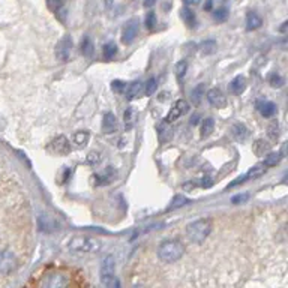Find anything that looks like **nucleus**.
Masks as SVG:
<instances>
[{
	"mask_svg": "<svg viewBox=\"0 0 288 288\" xmlns=\"http://www.w3.org/2000/svg\"><path fill=\"white\" fill-rule=\"evenodd\" d=\"M141 90H143V84L140 81H134L132 84H129L128 87H126V98L131 101V99H134V98H137L140 93H141Z\"/></svg>",
	"mask_w": 288,
	"mask_h": 288,
	"instance_id": "dca6fc26",
	"label": "nucleus"
},
{
	"mask_svg": "<svg viewBox=\"0 0 288 288\" xmlns=\"http://www.w3.org/2000/svg\"><path fill=\"white\" fill-rule=\"evenodd\" d=\"M138 33V24H137V20H131L128 21L124 26V30H122V42L129 45L132 44V41L135 39Z\"/></svg>",
	"mask_w": 288,
	"mask_h": 288,
	"instance_id": "9d476101",
	"label": "nucleus"
},
{
	"mask_svg": "<svg viewBox=\"0 0 288 288\" xmlns=\"http://www.w3.org/2000/svg\"><path fill=\"white\" fill-rule=\"evenodd\" d=\"M200 50L203 54H212L216 50V42L215 41H204L200 45Z\"/></svg>",
	"mask_w": 288,
	"mask_h": 288,
	"instance_id": "7c9ffc66",
	"label": "nucleus"
},
{
	"mask_svg": "<svg viewBox=\"0 0 288 288\" xmlns=\"http://www.w3.org/2000/svg\"><path fill=\"white\" fill-rule=\"evenodd\" d=\"M188 111H189V104H188L185 99H179V101L174 104V107L170 110V113H168V116H167L165 122H167V124H171V122L177 120L180 116L186 114Z\"/></svg>",
	"mask_w": 288,
	"mask_h": 288,
	"instance_id": "6e6552de",
	"label": "nucleus"
},
{
	"mask_svg": "<svg viewBox=\"0 0 288 288\" xmlns=\"http://www.w3.org/2000/svg\"><path fill=\"white\" fill-rule=\"evenodd\" d=\"M81 53L87 57H90L93 54V44L89 38H84V41L81 42Z\"/></svg>",
	"mask_w": 288,
	"mask_h": 288,
	"instance_id": "cd10ccee",
	"label": "nucleus"
},
{
	"mask_svg": "<svg viewBox=\"0 0 288 288\" xmlns=\"http://www.w3.org/2000/svg\"><path fill=\"white\" fill-rule=\"evenodd\" d=\"M257 108L260 110V113L264 117H272L276 113V105L270 101H258L257 102Z\"/></svg>",
	"mask_w": 288,
	"mask_h": 288,
	"instance_id": "9b49d317",
	"label": "nucleus"
},
{
	"mask_svg": "<svg viewBox=\"0 0 288 288\" xmlns=\"http://www.w3.org/2000/svg\"><path fill=\"white\" fill-rule=\"evenodd\" d=\"M233 135L236 137L237 141H245L248 137V129L243 125H234V126H233Z\"/></svg>",
	"mask_w": 288,
	"mask_h": 288,
	"instance_id": "a211bd4d",
	"label": "nucleus"
},
{
	"mask_svg": "<svg viewBox=\"0 0 288 288\" xmlns=\"http://www.w3.org/2000/svg\"><path fill=\"white\" fill-rule=\"evenodd\" d=\"M254 152H255V155L263 156L264 153H267V152H269V144H267V143H264L263 140H258V141L254 144Z\"/></svg>",
	"mask_w": 288,
	"mask_h": 288,
	"instance_id": "a878e982",
	"label": "nucleus"
},
{
	"mask_svg": "<svg viewBox=\"0 0 288 288\" xmlns=\"http://www.w3.org/2000/svg\"><path fill=\"white\" fill-rule=\"evenodd\" d=\"M213 129H215V122H213V119H212V117L204 119V122L201 125V137H203V138H207V137L213 132Z\"/></svg>",
	"mask_w": 288,
	"mask_h": 288,
	"instance_id": "4be33fe9",
	"label": "nucleus"
},
{
	"mask_svg": "<svg viewBox=\"0 0 288 288\" xmlns=\"http://www.w3.org/2000/svg\"><path fill=\"white\" fill-rule=\"evenodd\" d=\"M180 18L185 21V24H188L189 27H194L195 26V14L192 12V9L189 8H182L180 9Z\"/></svg>",
	"mask_w": 288,
	"mask_h": 288,
	"instance_id": "2eb2a0df",
	"label": "nucleus"
},
{
	"mask_svg": "<svg viewBox=\"0 0 288 288\" xmlns=\"http://www.w3.org/2000/svg\"><path fill=\"white\" fill-rule=\"evenodd\" d=\"M207 101H209L210 105H213L216 108H225V105H227V98L219 89L209 90L207 92Z\"/></svg>",
	"mask_w": 288,
	"mask_h": 288,
	"instance_id": "1a4fd4ad",
	"label": "nucleus"
},
{
	"mask_svg": "<svg viewBox=\"0 0 288 288\" xmlns=\"http://www.w3.org/2000/svg\"><path fill=\"white\" fill-rule=\"evenodd\" d=\"M188 203V198L186 197H183V195H176L174 198H173V201L170 203V206H168V212H171V210H174V209H179V207L185 206Z\"/></svg>",
	"mask_w": 288,
	"mask_h": 288,
	"instance_id": "b1692460",
	"label": "nucleus"
},
{
	"mask_svg": "<svg viewBox=\"0 0 288 288\" xmlns=\"http://www.w3.org/2000/svg\"><path fill=\"white\" fill-rule=\"evenodd\" d=\"M204 8H206V9H210V8H212V2H210V0H207V3Z\"/></svg>",
	"mask_w": 288,
	"mask_h": 288,
	"instance_id": "49530a36",
	"label": "nucleus"
},
{
	"mask_svg": "<svg viewBox=\"0 0 288 288\" xmlns=\"http://www.w3.org/2000/svg\"><path fill=\"white\" fill-rule=\"evenodd\" d=\"M213 17H215V20H216V21H225V20H227V17H228V11H227L225 8H219V9H216V11H215Z\"/></svg>",
	"mask_w": 288,
	"mask_h": 288,
	"instance_id": "72a5a7b5",
	"label": "nucleus"
},
{
	"mask_svg": "<svg viewBox=\"0 0 288 288\" xmlns=\"http://www.w3.org/2000/svg\"><path fill=\"white\" fill-rule=\"evenodd\" d=\"M155 26H156V15H155L153 12H149V14L146 15V27H147L149 30H153Z\"/></svg>",
	"mask_w": 288,
	"mask_h": 288,
	"instance_id": "f704fd0d",
	"label": "nucleus"
},
{
	"mask_svg": "<svg viewBox=\"0 0 288 288\" xmlns=\"http://www.w3.org/2000/svg\"><path fill=\"white\" fill-rule=\"evenodd\" d=\"M18 266L17 257L9 249H0V275H11Z\"/></svg>",
	"mask_w": 288,
	"mask_h": 288,
	"instance_id": "39448f33",
	"label": "nucleus"
},
{
	"mask_svg": "<svg viewBox=\"0 0 288 288\" xmlns=\"http://www.w3.org/2000/svg\"><path fill=\"white\" fill-rule=\"evenodd\" d=\"M246 180V176H243V177H239V179H236L231 185H230V188H233V186H236V185H239V183H243Z\"/></svg>",
	"mask_w": 288,
	"mask_h": 288,
	"instance_id": "79ce46f5",
	"label": "nucleus"
},
{
	"mask_svg": "<svg viewBox=\"0 0 288 288\" xmlns=\"http://www.w3.org/2000/svg\"><path fill=\"white\" fill-rule=\"evenodd\" d=\"M185 3H186L188 6H195V5L200 3V0H185Z\"/></svg>",
	"mask_w": 288,
	"mask_h": 288,
	"instance_id": "a18cd8bd",
	"label": "nucleus"
},
{
	"mask_svg": "<svg viewBox=\"0 0 288 288\" xmlns=\"http://www.w3.org/2000/svg\"><path fill=\"white\" fill-rule=\"evenodd\" d=\"M281 153L285 155V156H288V141L282 144V147H281Z\"/></svg>",
	"mask_w": 288,
	"mask_h": 288,
	"instance_id": "37998d69",
	"label": "nucleus"
},
{
	"mask_svg": "<svg viewBox=\"0 0 288 288\" xmlns=\"http://www.w3.org/2000/svg\"><path fill=\"white\" fill-rule=\"evenodd\" d=\"M102 248L101 240L98 239H92V237H72L68 242V249L72 252H86V254H93L98 252Z\"/></svg>",
	"mask_w": 288,
	"mask_h": 288,
	"instance_id": "7ed1b4c3",
	"label": "nucleus"
},
{
	"mask_svg": "<svg viewBox=\"0 0 288 288\" xmlns=\"http://www.w3.org/2000/svg\"><path fill=\"white\" fill-rule=\"evenodd\" d=\"M186 69H188V63L185 60H180L177 65H176V74L179 78H183L185 74H186Z\"/></svg>",
	"mask_w": 288,
	"mask_h": 288,
	"instance_id": "473e14b6",
	"label": "nucleus"
},
{
	"mask_svg": "<svg viewBox=\"0 0 288 288\" xmlns=\"http://www.w3.org/2000/svg\"><path fill=\"white\" fill-rule=\"evenodd\" d=\"M213 230V222L210 218H203V219H198L192 224H189L186 227V234H188V239L191 240V243L194 245H201L207 240V237L210 236Z\"/></svg>",
	"mask_w": 288,
	"mask_h": 288,
	"instance_id": "f257e3e1",
	"label": "nucleus"
},
{
	"mask_svg": "<svg viewBox=\"0 0 288 288\" xmlns=\"http://www.w3.org/2000/svg\"><path fill=\"white\" fill-rule=\"evenodd\" d=\"M102 53H104V57H105L107 60L113 59V57L116 56V53H117V47H116V44H114V42H108V44H105L104 48H102Z\"/></svg>",
	"mask_w": 288,
	"mask_h": 288,
	"instance_id": "aec40b11",
	"label": "nucleus"
},
{
	"mask_svg": "<svg viewBox=\"0 0 288 288\" xmlns=\"http://www.w3.org/2000/svg\"><path fill=\"white\" fill-rule=\"evenodd\" d=\"M156 3V0H144V6L146 8H152Z\"/></svg>",
	"mask_w": 288,
	"mask_h": 288,
	"instance_id": "c03bdc74",
	"label": "nucleus"
},
{
	"mask_svg": "<svg viewBox=\"0 0 288 288\" xmlns=\"http://www.w3.org/2000/svg\"><path fill=\"white\" fill-rule=\"evenodd\" d=\"M126 87H128V84L125 81H119V80L113 81V84H111V89H113L116 93H125V92H126Z\"/></svg>",
	"mask_w": 288,
	"mask_h": 288,
	"instance_id": "e433bc0d",
	"label": "nucleus"
},
{
	"mask_svg": "<svg viewBox=\"0 0 288 288\" xmlns=\"http://www.w3.org/2000/svg\"><path fill=\"white\" fill-rule=\"evenodd\" d=\"M284 83H285V80H284L279 74H272V75L269 77V84H270L272 87H275V89L282 87V86H284Z\"/></svg>",
	"mask_w": 288,
	"mask_h": 288,
	"instance_id": "bb28decb",
	"label": "nucleus"
},
{
	"mask_svg": "<svg viewBox=\"0 0 288 288\" xmlns=\"http://www.w3.org/2000/svg\"><path fill=\"white\" fill-rule=\"evenodd\" d=\"M47 5L53 12H60V8L63 6V0H47Z\"/></svg>",
	"mask_w": 288,
	"mask_h": 288,
	"instance_id": "c9c22d12",
	"label": "nucleus"
},
{
	"mask_svg": "<svg viewBox=\"0 0 288 288\" xmlns=\"http://www.w3.org/2000/svg\"><path fill=\"white\" fill-rule=\"evenodd\" d=\"M101 161H102V156H101L99 152H90V153L87 155V158H86V162L90 165L99 164Z\"/></svg>",
	"mask_w": 288,
	"mask_h": 288,
	"instance_id": "2f4dec72",
	"label": "nucleus"
},
{
	"mask_svg": "<svg viewBox=\"0 0 288 288\" xmlns=\"http://www.w3.org/2000/svg\"><path fill=\"white\" fill-rule=\"evenodd\" d=\"M101 282L105 287H120V282L114 276V258L107 257L101 264Z\"/></svg>",
	"mask_w": 288,
	"mask_h": 288,
	"instance_id": "20e7f679",
	"label": "nucleus"
},
{
	"mask_svg": "<svg viewBox=\"0 0 288 288\" xmlns=\"http://www.w3.org/2000/svg\"><path fill=\"white\" fill-rule=\"evenodd\" d=\"M245 87H246V80L243 78V77H236L231 84H230V90L234 93V95H240V93H243V90H245Z\"/></svg>",
	"mask_w": 288,
	"mask_h": 288,
	"instance_id": "f3484780",
	"label": "nucleus"
},
{
	"mask_svg": "<svg viewBox=\"0 0 288 288\" xmlns=\"http://www.w3.org/2000/svg\"><path fill=\"white\" fill-rule=\"evenodd\" d=\"M50 152L54 155H68L71 152V144L65 135L56 137L50 144Z\"/></svg>",
	"mask_w": 288,
	"mask_h": 288,
	"instance_id": "0eeeda50",
	"label": "nucleus"
},
{
	"mask_svg": "<svg viewBox=\"0 0 288 288\" xmlns=\"http://www.w3.org/2000/svg\"><path fill=\"white\" fill-rule=\"evenodd\" d=\"M248 198H249V195H248V194L236 195V197H233V198H231V203H233V204H243Z\"/></svg>",
	"mask_w": 288,
	"mask_h": 288,
	"instance_id": "4c0bfd02",
	"label": "nucleus"
},
{
	"mask_svg": "<svg viewBox=\"0 0 288 288\" xmlns=\"http://www.w3.org/2000/svg\"><path fill=\"white\" fill-rule=\"evenodd\" d=\"M263 24V20L260 15H257L255 12H249L246 17V29L248 30H257L260 29Z\"/></svg>",
	"mask_w": 288,
	"mask_h": 288,
	"instance_id": "4468645a",
	"label": "nucleus"
},
{
	"mask_svg": "<svg viewBox=\"0 0 288 288\" xmlns=\"http://www.w3.org/2000/svg\"><path fill=\"white\" fill-rule=\"evenodd\" d=\"M203 95H204V86L200 84V86H197V87L192 90V101H194V104H200Z\"/></svg>",
	"mask_w": 288,
	"mask_h": 288,
	"instance_id": "c85d7f7f",
	"label": "nucleus"
},
{
	"mask_svg": "<svg viewBox=\"0 0 288 288\" xmlns=\"http://www.w3.org/2000/svg\"><path fill=\"white\" fill-rule=\"evenodd\" d=\"M102 131L105 134H113L117 131V120H116V116L113 113H108L104 116V120H102Z\"/></svg>",
	"mask_w": 288,
	"mask_h": 288,
	"instance_id": "f8f14e48",
	"label": "nucleus"
},
{
	"mask_svg": "<svg viewBox=\"0 0 288 288\" xmlns=\"http://www.w3.org/2000/svg\"><path fill=\"white\" fill-rule=\"evenodd\" d=\"M264 171H266V165H255V167H252L246 173V179H257V177H260V176H263Z\"/></svg>",
	"mask_w": 288,
	"mask_h": 288,
	"instance_id": "412c9836",
	"label": "nucleus"
},
{
	"mask_svg": "<svg viewBox=\"0 0 288 288\" xmlns=\"http://www.w3.org/2000/svg\"><path fill=\"white\" fill-rule=\"evenodd\" d=\"M89 140H90V134L87 132V131H78V132H75V135H74V143L77 144V146H86L87 143H89Z\"/></svg>",
	"mask_w": 288,
	"mask_h": 288,
	"instance_id": "6ab92c4d",
	"label": "nucleus"
},
{
	"mask_svg": "<svg viewBox=\"0 0 288 288\" xmlns=\"http://www.w3.org/2000/svg\"><path fill=\"white\" fill-rule=\"evenodd\" d=\"M114 177H116V171L111 167L107 168L104 173H99V174L93 176V179H96V185H107V183L113 182Z\"/></svg>",
	"mask_w": 288,
	"mask_h": 288,
	"instance_id": "ddd939ff",
	"label": "nucleus"
},
{
	"mask_svg": "<svg viewBox=\"0 0 288 288\" xmlns=\"http://www.w3.org/2000/svg\"><path fill=\"white\" fill-rule=\"evenodd\" d=\"M158 258L165 263V264H173L177 263L183 254H185V245L176 240H164L159 246H158Z\"/></svg>",
	"mask_w": 288,
	"mask_h": 288,
	"instance_id": "f03ea898",
	"label": "nucleus"
},
{
	"mask_svg": "<svg viewBox=\"0 0 288 288\" xmlns=\"http://www.w3.org/2000/svg\"><path fill=\"white\" fill-rule=\"evenodd\" d=\"M269 135H270L272 138H278V128H275V126L269 128Z\"/></svg>",
	"mask_w": 288,
	"mask_h": 288,
	"instance_id": "ea45409f",
	"label": "nucleus"
},
{
	"mask_svg": "<svg viewBox=\"0 0 288 288\" xmlns=\"http://www.w3.org/2000/svg\"><path fill=\"white\" fill-rule=\"evenodd\" d=\"M279 32L284 33V35H288V20L287 21H284V23L279 26Z\"/></svg>",
	"mask_w": 288,
	"mask_h": 288,
	"instance_id": "58836bf2",
	"label": "nucleus"
},
{
	"mask_svg": "<svg viewBox=\"0 0 288 288\" xmlns=\"http://www.w3.org/2000/svg\"><path fill=\"white\" fill-rule=\"evenodd\" d=\"M155 92H156V80L149 78L147 83L144 84V93H146V96H152Z\"/></svg>",
	"mask_w": 288,
	"mask_h": 288,
	"instance_id": "c756f323",
	"label": "nucleus"
},
{
	"mask_svg": "<svg viewBox=\"0 0 288 288\" xmlns=\"http://www.w3.org/2000/svg\"><path fill=\"white\" fill-rule=\"evenodd\" d=\"M281 158H282V153H281V152H278V153H269V155L266 156V159H264L263 164L266 165V167H275V165L281 161Z\"/></svg>",
	"mask_w": 288,
	"mask_h": 288,
	"instance_id": "393cba45",
	"label": "nucleus"
},
{
	"mask_svg": "<svg viewBox=\"0 0 288 288\" xmlns=\"http://www.w3.org/2000/svg\"><path fill=\"white\" fill-rule=\"evenodd\" d=\"M212 183H213V180H212L210 177H204L201 186H203V188H209V186H212Z\"/></svg>",
	"mask_w": 288,
	"mask_h": 288,
	"instance_id": "a19ab883",
	"label": "nucleus"
},
{
	"mask_svg": "<svg viewBox=\"0 0 288 288\" xmlns=\"http://www.w3.org/2000/svg\"><path fill=\"white\" fill-rule=\"evenodd\" d=\"M72 53V39L66 35L63 36L56 47V57L62 62H68Z\"/></svg>",
	"mask_w": 288,
	"mask_h": 288,
	"instance_id": "423d86ee",
	"label": "nucleus"
},
{
	"mask_svg": "<svg viewBox=\"0 0 288 288\" xmlns=\"http://www.w3.org/2000/svg\"><path fill=\"white\" fill-rule=\"evenodd\" d=\"M135 117H137V114H135L134 108H126V111H125V116H124L125 128H126V129H131V128L134 126Z\"/></svg>",
	"mask_w": 288,
	"mask_h": 288,
	"instance_id": "5701e85b",
	"label": "nucleus"
}]
</instances>
